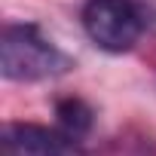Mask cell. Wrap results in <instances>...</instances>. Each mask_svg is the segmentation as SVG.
<instances>
[{
	"mask_svg": "<svg viewBox=\"0 0 156 156\" xmlns=\"http://www.w3.org/2000/svg\"><path fill=\"white\" fill-rule=\"evenodd\" d=\"M73 67V58L31 22L6 25L0 34V73L9 83H46Z\"/></svg>",
	"mask_w": 156,
	"mask_h": 156,
	"instance_id": "obj_1",
	"label": "cell"
},
{
	"mask_svg": "<svg viewBox=\"0 0 156 156\" xmlns=\"http://www.w3.org/2000/svg\"><path fill=\"white\" fill-rule=\"evenodd\" d=\"M80 25L98 49L122 55L156 31V3L153 0H86L80 9Z\"/></svg>",
	"mask_w": 156,
	"mask_h": 156,
	"instance_id": "obj_2",
	"label": "cell"
},
{
	"mask_svg": "<svg viewBox=\"0 0 156 156\" xmlns=\"http://www.w3.org/2000/svg\"><path fill=\"white\" fill-rule=\"evenodd\" d=\"M0 156H86L83 141L64 135L58 126L6 122L0 132Z\"/></svg>",
	"mask_w": 156,
	"mask_h": 156,
	"instance_id": "obj_3",
	"label": "cell"
},
{
	"mask_svg": "<svg viewBox=\"0 0 156 156\" xmlns=\"http://www.w3.org/2000/svg\"><path fill=\"white\" fill-rule=\"evenodd\" d=\"M92 122H95V110L83 101V98H58L55 101V126L76 138V141H83L89 132H92Z\"/></svg>",
	"mask_w": 156,
	"mask_h": 156,
	"instance_id": "obj_4",
	"label": "cell"
},
{
	"mask_svg": "<svg viewBox=\"0 0 156 156\" xmlns=\"http://www.w3.org/2000/svg\"><path fill=\"white\" fill-rule=\"evenodd\" d=\"M86 156H156V138L144 129H122Z\"/></svg>",
	"mask_w": 156,
	"mask_h": 156,
	"instance_id": "obj_5",
	"label": "cell"
}]
</instances>
